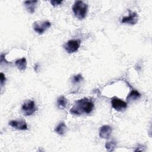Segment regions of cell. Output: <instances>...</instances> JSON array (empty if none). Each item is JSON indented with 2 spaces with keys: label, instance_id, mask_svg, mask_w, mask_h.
<instances>
[{
  "label": "cell",
  "instance_id": "obj_1",
  "mask_svg": "<svg viewBox=\"0 0 152 152\" xmlns=\"http://www.w3.org/2000/svg\"><path fill=\"white\" fill-rule=\"evenodd\" d=\"M94 103L91 99L83 98L75 101L73 106L70 109L69 112L75 115H80L83 113H90L94 108Z\"/></svg>",
  "mask_w": 152,
  "mask_h": 152
},
{
  "label": "cell",
  "instance_id": "obj_2",
  "mask_svg": "<svg viewBox=\"0 0 152 152\" xmlns=\"http://www.w3.org/2000/svg\"><path fill=\"white\" fill-rule=\"evenodd\" d=\"M72 9L75 17L81 20L86 17L88 5L82 1H77L74 2Z\"/></svg>",
  "mask_w": 152,
  "mask_h": 152
},
{
  "label": "cell",
  "instance_id": "obj_3",
  "mask_svg": "<svg viewBox=\"0 0 152 152\" xmlns=\"http://www.w3.org/2000/svg\"><path fill=\"white\" fill-rule=\"evenodd\" d=\"M21 110L26 116H30L33 115L36 110L34 102L31 100L25 101L22 104Z\"/></svg>",
  "mask_w": 152,
  "mask_h": 152
},
{
  "label": "cell",
  "instance_id": "obj_4",
  "mask_svg": "<svg viewBox=\"0 0 152 152\" xmlns=\"http://www.w3.org/2000/svg\"><path fill=\"white\" fill-rule=\"evenodd\" d=\"M81 45V41L78 39L69 40L64 45V48L68 53L76 52Z\"/></svg>",
  "mask_w": 152,
  "mask_h": 152
},
{
  "label": "cell",
  "instance_id": "obj_5",
  "mask_svg": "<svg viewBox=\"0 0 152 152\" xmlns=\"http://www.w3.org/2000/svg\"><path fill=\"white\" fill-rule=\"evenodd\" d=\"M51 26V23L49 21H35L33 24L34 30L38 34H42Z\"/></svg>",
  "mask_w": 152,
  "mask_h": 152
},
{
  "label": "cell",
  "instance_id": "obj_6",
  "mask_svg": "<svg viewBox=\"0 0 152 152\" xmlns=\"http://www.w3.org/2000/svg\"><path fill=\"white\" fill-rule=\"evenodd\" d=\"M111 104L113 109L118 112H121L127 107V103L121 99L113 97L111 99Z\"/></svg>",
  "mask_w": 152,
  "mask_h": 152
},
{
  "label": "cell",
  "instance_id": "obj_7",
  "mask_svg": "<svg viewBox=\"0 0 152 152\" xmlns=\"http://www.w3.org/2000/svg\"><path fill=\"white\" fill-rule=\"evenodd\" d=\"M8 124L11 127L18 130H27L28 128L27 124L24 119L12 120L9 122Z\"/></svg>",
  "mask_w": 152,
  "mask_h": 152
},
{
  "label": "cell",
  "instance_id": "obj_8",
  "mask_svg": "<svg viewBox=\"0 0 152 152\" xmlns=\"http://www.w3.org/2000/svg\"><path fill=\"white\" fill-rule=\"evenodd\" d=\"M138 21V15L135 12H130L128 16H125L122 18L121 23L124 24H128L130 25H135Z\"/></svg>",
  "mask_w": 152,
  "mask_h": 152
},
{
  "label": "cell",
  "instance_id": "obj_9",
  "mask_svg": "<svg viewBox=\"0 0 152 152\" xmlns=\"http://www.w3.org/2000/svg\"><path fill=\"white\" fill-rule=\"evenodd\" d=\"M112 129V127L107 125H104L101 126L99 129V135L101 138L107 139L110 136Z\"/></svg>",
  "mask_w": 152,
  "mask_h": 152
},
{
  "label": "cell",
  "instance_id": "obj_10",
  "mask_svg": "<svg viewBox=\"0 0 152 152\" xmlns=\"http://www.w3.org/2000/svg\"><path fill=\"white\" fill-rule=\"evenodd\" d=\"M38 2L37 1H26L24 2V7L27 11L30 14H33L35 11L36 4Z\"/></svg>",
  "mask_w": 152,
  "mask_h": 152
},
{
  "label": "cell",
  "instance_id": "obj_11",
  "mask_svg": "<svg viewBox=\"0 0 152 152\" xmlns=\"http://www.w3.org/2000/svg\"><path fill=\"white\" fill-rule=\"evenodd\" d=\"M15 65L20 71H24L27 68V60L25 58L23 57L16 60L15 62Z\"/></svg>",
  "mask_w": 152,
  "mask_h": 152
},
{
  "label": "cell",
  "instance_id": "obj_12",
  "mask_svg": "<svg viewBox=\"0 0 152 152\" xmlns=\"http://www.w3.org/2000/svg\"><path fill=\"white\" fill-rule=\"evenodd\" d=\"M66 130L67 126L64 122H61L55 128V132L60 135H63L66 132Z\"/></svg>",
  "mask_w": 152,
  "mask_h": 152
},
{
  "label": "cell",
  "instance_id": "obj_13",
  "mask_svg": "<svg viewBox=\"0 0 152 152\" xmlns=\"http://www.w3.org/2000/svg\"><path fill=\"white\" fill-rule=\"evenodd\" d=\"M141 97V94L135 89H133L131 91V92L128 94L126 97V100L128 102L135 100L137 99H138Z\"/></svg>",
  "mask_w": 152,
  "mask_h": 152
},
{
  "label": "cell",
  "instance_id": "obj_14",
  "mask_svg": "<svg viewBox=\"0 0 152 152\" xmlns=\"http://www.w3.org/2000/svg\"><path fill=\"white\" fill-rule=\"evenodd\" d=\"M68 104V100L64 96H59L57 99V106L60 109H64Z\"/></svg>",
  "mask_w": 152,
  "mask_h": 152
},
{
  "label": "cell",
  "instance_id": "obj_15",
  "mask_svg": "<svg viewBox=\"0 0 152 152\" xmlns=\"http://www.w3.org/2000/svg\"><path fill=\"white\" fill-rule=\"evenodd\" d=\"M116 147V142L114 140L107 141L105 144V147L108 151H113Z\"/></svg>",
  "mask_w": 152,
  "mask_h": 152
},
{
  "label": "cell",
  "instance_id": "obj_16",
  "mask_svg": "<svg viewBox=\"0 0 152 152\" xmlns=\"http://www.w3.org/2000/svg\"><path fill=\"white\" fill-rule=\"evenodd\" d=\"M83 80V76L78 74H77V75H75L73 76L72 77V83L73 84H78L80 83L81 81H82Z\"/></svg>",
  "mask_w": 152,
  "mask_h": 152
},
{
  "label": "cell",
  "instance_id": "obj_17",
  "mask_svg": "<svg viewBox=\"0 0 152 152\" xmlns=\"http://www.w3.org/2000/svg\"><path fill=\"white\" fill-rule=\"evenodd\" d=\"M5 80H6V78L5 77V75L2 72H1L0 73V81H1V87H2L4 86V84L5 82Z\"/></svg>",
  "mask_w": 152,
  "mask_h": 152
},
{
  "label": "cell",
  "instance_id": "obj_18",
  "mask_svg": "<svg viewBox=\"0 0 152 152\" xmlns=\"http://www.w3.org/2000/svg\"><path fill=\"white\" fill-rule=\"evenodd\" d=\"M62 1H55V0H53V1H50V2L51 4L52 5H53V7H56L58 6L59 5H61L62 3Z\"/></svg>",
  "mask_w": 152,
  "mask_h": 152
},
{
  "label": "cell",
  "instance_id": "obj_19",
  "mask_svg": "<svg viewBox=\"0 0 152 152\" xmlns=\"http://www.w3.org/2000/svg\"><path fill=\"white\" fill-rule=\"evenodd\" d=\"M5 54H4V53H2L1 55V64H2L3 62H5V63H8L7 61H6V59H5Z\"/></svg>",
  "mask_w": 152,
  "mask_h": 152
},
{
  "label": "cell",
  "instance_id": "obj_20",
  "mask_svg": "<svg viewBox=\"0 0 152 152\" xmlns=\"http://www.w3.org/2000/svg\"><path fill=\"white\" fill-rule=\"evenodd\" d=\"M38 66H39V65L38 64H36L35 65V66H34V70L36 71H37V68H38Z\"/></svg>",
  "mask_w": 152,
  "mask_h": 152
}]
</instances>
